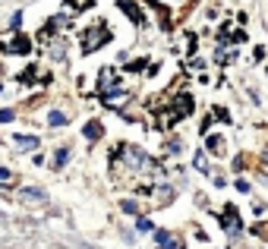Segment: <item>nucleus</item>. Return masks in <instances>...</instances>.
Wrapping results in <instances>:
<instances>
[{"label":"nucleus","instance_id":"f257e3e1","mask_svg":"<svg viewBox=\"0 0 268 249\" xmlns=\"http://www.w3.org/2000/svg\"><path fill=\"white\" fill-rule=\"evenodd\" d=\"M117 7H120V10H123V13L130 16V19H133V26H145V16H142V10H139V7L133 4V0H117Z\"/></svg>","mask_w":268,"mask_h":249},{"label":"nucleus","instance_id":"f03ea898","mask_svg":"<svg viewBox=\"0 0 268 249\" xmlns=\"http://www.w3.org/2000/svg\"><path fill=\"white\" fill-rule=\"evenodd\" d=\"M108 38H111V32L104 29V26H98V29H95V35H88V38H85V54H88V51H95V47H98V44H104Z\"/></svg>","mask_w":268,"mask_h":249},{"label":"nucleus","instance_id":"7ed1b4c3","mask_svg":"<svg viewBox=\"0 0 268 249\" xmlns=\"http://www.w3.org/2000/svg\"><path fill=\"white\" fill-rule=\"evenodd\" d=\"M221 221H224V230H230V233L240 230V221H237V208H234V205L224 211V218H221Z\"/></svg>","mask_w":268,"mask_h":249},{"label":"nucleus","instance_id":"20e7f679","mask_svg":"<svg viewBox=\"0 0 268 249\" xmlns=\"http://www.w3.org/2000/svg\"><path fill=\"white\" fill-rule=\"evenodd\" d=\"M101 133H104V129H101V123H98V120H92V123H85V129H82V136H85L88 142H95V139H101Z\"/></svg>","mask_w":268,"mask_h":249},{"label":"nucleus","instance_id":"39448f33","mask_svg":"<svg viewBox=\"0 0 268 249\" xmlns=\"http://www.w3.org/2000/svg\"><path fill=\"white\" fill-rule=\"evenodd\" d=\"M208 151H212V155H227V151H224V139H221V136H208Z\"/></svg>","mask_w":268,"mask_h":249},{"label":"nucleus","instance_id":"423d86ee","mask_svg":"<svg viewBox=\"0 0 268 249\" xmlns=\"http://www.w3.org/2000/svg\"><path fill=\"white\" fill-rule=\"evenodd\" d=\"M13 145H19V148H38V139H35V136H13Z\"/></svg>","mask_w":268,"mask_h":249},{"label":"nucleus","instance_id":"0eeeda50","mask_svg":"<svg viewBox=\"0 0 268 249\" xmlns=\"http://www.w3.org/2000/svg\"><path fill=\"white\" fill-rule=\"evenodd\" d=\"M48 123H51L54 129L66 126V114H63V111H51V114H48Z\"/></svg>","mask_w":268,"mask_h":249},{"label":"nucleus","instance_id":"6e6552de","mask_svg":"<svg viewBox=\"0 0 268 249\" xmlns=\"http://www.w3.org/2000/svg\"><path fill=\"white\" fill-rule=\"evenodd\" d=\"M66 161H69V148H57V158H54V164H57V168H63Z\"/></svg>","mask_w":268,"mask_h":249},{"label":"nucleus","instance_id":"1a4fd4ad","mask_svg":"<svg viewBox=\"0 0 268 249\" xmlns=\"http://www.w3.org/2000/svg\"><path fill=\"white\" fill-rule=\"evenodd\" d=\"M16 54H29V38H22V35L16 38Z\"/></svg>","mask_w":268,"mask_h":249},{"label":"nucleus","instance_id":"9d476101","mask_svg":"<svg viewBox=\"0 0 268 249\" xmlns=\"http://www.w3.org/2000/svg\"><path fill=\"white\" fill-rule=\"evenodd\" d=\"M158 249H183V243H180V240H173V236H170V240H164V243H161Z\"/></svg>","mask_w":268,"mask_h":249},{"label":"nucleus","instance_id":"9b49d317","mask_svg":"<svg viewBox=\"0 0 268 249\" xmlns=\"http://www.w3.org/2000/svg\"><path fill=\"white\" fill-rule=\"evenodd\" d=\"M136 227H139V230H142V233H148L151 227H155V224H151L148 218H139V224H136Z\"/></svg>","mask_w":268,"mask_h":249},{"label":"nucleus","instance_id":"f8f14e48","mask_svg":"<svg viewBox=\"0 0 268 249\" xmlns=\"http://www.w3.org/2000/svg\"><path fill=\"white\" fill-rule=\"evenodd\" d=\"M120 208L126 211V215H139V205H136V202H123Z\"/></svg>","mask_w":268,"mask_h":249},{"label":"nucleus","instance_id":"ddd939ff","mask_svg":"<svg viewBox=\"0 0 268 249\" xmlns=\"http://www.w3.org/2000/svg\"><path fill=\"white\" fill-rule=\"evenodd\" d=\"M10 120H13V111L4 108V111H0V123H10Z\"/></svg>","mask_w":268,"mask_h":249},{"label":"nucleus","instance_id":"4468645a","mask_svg":"<svg viewBox=\"0 0 268 249\" xmlns=\"http://www.w3.org/2000/svg\"><path fill=\"white\" fill-rule=\"evenodd\" d=\"M0 180H10V171L7 168H0Z\"/></svg>","mask_w":268,"mask_h":249}]
</instances>
